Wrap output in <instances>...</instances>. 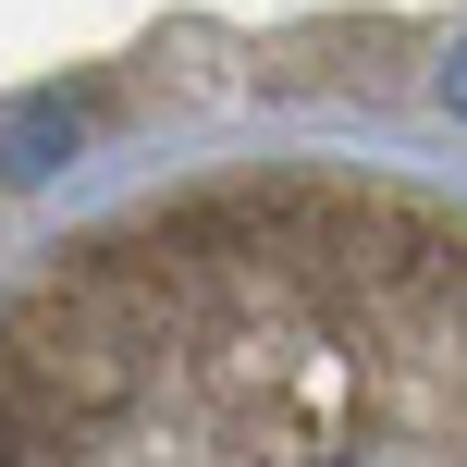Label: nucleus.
I'll use <instances>...</instances> for the list:
<instances>
[{
	"instance_id": "f257e3e1",
	"label": "nucleus",
	"mask_w": 467,
	"mask_h": 467,
	"mask_svg": "<svg viewBox=\"0 0 467 467\" xmlns=\"http://www.w3.org/2000/svg\"><path fill=\"white\" fill-rule=\"evenodd\" d=\"M0 467H467V210L234 172L0 296Z\"/></svg>"
}]
</instances>
